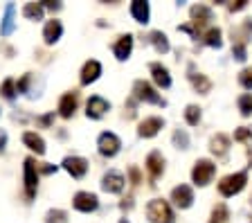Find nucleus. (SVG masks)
I'll return each instance as SVG.
<instances>
[{"mask_svg":"<svg viewBox=\"0 0 252 223\" xmlns=\"http://www.w3.org/2000/svg\"><path fill=\"white\" fill-rule=\"evenodd\" d=\"M147 217L151 223H173V212L167 201L162 198H153L147 205Z\"/></svg>","mask_w":252,"mask_h":223,"instance_id":"1","label":"nucleus"},{"mask_svg":"<svg viewBox=\"0 0 252 223\" xmlns=\"http://www.w3.org/2000/svg\"><path fill=\"white\" fill-rule=\"evenodd\" d=\"M246 183H248L246 171H236V174L225 176V178L219 183V191L223 196H234V194H239V191L246 187Z\"/></svg>","mask_w":252,"mask_h":223,"instance_id":"2","label":"nucleus"},{"mask_svg":"<svg viewBox=\"0 0 252 223\" xmlns=\"http://www.w3.org/2000/svg\"><path fill=\"white\" fill-rule=\"evenodd\" d=\"M133 95H135V99H140V101L156 104V106H164V99L156 93V88H153L151 84H147V81H142V79H137L135 84H133Z\"/></svg>","mask_w":252,"mask_h":223,"instance_id":"3","label":"nucleus"},{"mask_svg":"<svg viewBox=\"0 0 252 223\" xmlns=\"http://www.w3.org/2000/svg\"><path fill=\"white\" fill-rule=\"evenodd\" d=\"M214 171H216V167H214L212 160H196L194 169H191V178H194L196 185L203 187V185H207V183L212 181Z\"/></svg>","mask_w":252,"mask_h":223,"instance_id":"4","label":"nucleus"},{"mask_svg":"<svg viewBox=\"0 0 252 223\" xmlns=\"http://www.w3.org/2000/svg\"><path fill=\"white\" fill-rule=\"evenodd\" d=\"M120 147H122L120 138H117L115 133H110V131L101 133L99 140H97V149H99V154L106 156V158H113V156H117Z\"/></svg>","mask_w":252,"mask_h":223,"instance_id":"5","label":"nucleus"},{"mask_svg":"<svg viewBox=\"0 0 252 223\" xmlns=\"http://www.w3.org/2000/svg\"><path fill=\"white\" fill-rule=\"evenodd\" d=\"M72 205L79 212H94L97 205H99V198L94 196V194H90V191H77L72 198Z\"/></svg>","mask_w":252,"mask_h":223,"instance_id":"6","label":"nucleus"},{"mask_svg":"<svg viewBox=\"0 0 252 223\" xmlns=\"http://www.w3.org/2000/svg\"><path fill=\"white\" fill-rule=\"evenodd\" d=\"M36 185H38V171H36V162L34 158L25 160V196L32 198L36 194Z\"/></svg>","mask_w":252,"mask_h":223,"instance_id":"7","label":"nucleus"},{"mask_svg":"<svg viewBox=\"0 0 252 223\" xmlns=\"http://www.w3.org/2000/svg\"><path fill=\"white\" fill-rule=\"evenodd\" d=\"M63 169L68 171L72 178H84L86 171H88V160L79 158V156H68L63 160Z\"/></svg>","mask_w":252,"mask_h":223,"instance_id":"8","label":"nucleus"},{"mask_svg":"<svg viewBox=\"0 0 252 223\" xmlns=\"http://www.w3.org/2000/svg\"><path fill=\"white\" fill-rule=\"evenodd\" d=\"M106 111H110V104L104 99V97L94 95L88 99V106H86V115L90 117V120H99V117L106 115Z\"/></svg>","mask_w":252,"mask_h":223,"instance_id":"9","label":"nucleus"},{"mask_svg":"<svg viewBox=\"0 0 252 223\" xmlns=\"http://www.w3.org/2000/svg\"><path fill=\"white\" fill-rule=\"evenodd\" d=\"M101 190L110 191V194H120V191L124 190V176H122L120 171H108V174H104V178H101Z\"/></svg>","mask_w":252,"mask_h":223,"instance_id":"10","label":"nucleus"},{"mask_svg":"<svg viewBox=\"0 0 252 223\" xmlns=\"http://www.w3.org/2000/svg\"><path fill=\"white\" fill-rule=\"evenodd\" d=\"M171 201L176 203L178 207H189L191 203H194V191H191V187L189 185H178V187H173L171 191Z\"/></svg>","mask_w":252,"mask_h":223,"instance_id":"11","label":"nucleus"},{"mask_svg":"<svg viewBox=\"0 0 252 223\" xmlns=\"http://www.w3.org/2000/svg\"><path fill=\"white\" fill-rule=\"evenodd\" d=\"M162 127H164V122L160 120V117H147V120H142L140 122L137 133H140V138H153Z\"/></svg>","mask_w":252,"mask_h":223,"instance_id":"12","label":"nucleus"},{"mask_svg":"<svg viewBox=\"0 0 252 223\" xmlns=\"http://www.w3.org/2000/svg\"><path fill=\"white\" fill-rule=\"evenodd\" d=\"M77 104H79V95L77 93H65L59 101V115L61 117H72L74 111H77Z\"/></svg>","mask_w":252,"mask_h":223,"instance_id":"13","label":"nucleus"},{"mask_svg":"<svg viewBox=\"0 0 252 223\" xmlns=\"http://www.w3.org/2000/svg\"><path fill=\"white\" fill-rule=\"evenodd\" d=\"M189 81H191V86H194L196 91L200 93V95H207V93L212 91V81L205 77V74H200V72H196V68H194V64L189 65Z\"/></svg>","mask_w":252,"mask_h":223,"instance_id":"14","label":"nucleus"},{"mask_svg":"<svg viewBox=\"0 0 252 223\" xmlns=\"http://www.w3.org/2000/svg\"><path fill=\"white\" fill-rule=\"evenodd\" d=\"M131 50H133V36L131 34H124V36L117 38V43L113 45V52L120 61H126V59L131 57Z\"/></svg>","mask_w":252,"mask_h":223,"instance_id":"15","label":"nucleus"},{"mask_svg":"<svg viewBox=\"0 0 252 223\" xmlns=\"http://www.w3.org/2000/svg\"><path fill=\"white\" fill-rule=\"evenodd\" d=\"M162 169H164V158L158 154V151H151V154H149V158H147L149 178H151V181H158V176L162 174Z\"/></svg>","mask_w":252,"mask_h":223,"instance_id":"16","label":"nucleus"},{"mask_svg":"<svg viewBox=\"0 0 252 223\" xmlns=\"http://www.w3.org/2000/svg\"><path fill=\"white\" fill-rule=\"evenodd\" d=\"M99 74H101V64L99 61H86V65H84V70H81V84L84 86H88V84H93V81H97L99 79Z\"/></svg>","mask_w":252,"mask_h":223,"instance_id":"17","label":"nucleus"},{"mask_svg":"<svg viewBox=\"0 0 252 223\" xmlns=\"http://www.w3.org/2000/svg\"><path fill=\"white\" fill-rule=\"evenodd\" d=\"M61 34H63V25H61V21H47L45 23V30H43V38H45V43L47 45H54V43L61 38Z\"/></svg>","mask_w":252,"mask_h":223,"instance_id":"18","label":"nucleus"},{"mask_svg":"<svg viewBox=\"0 0 252 223\" xmlns=\"http://www.w3.org/2000/svg\"><path fill=\"white\" fill-rule=\"evenodd\" d=\"M210 21H212V9H210V7H205V5L191 7V23H194L198 30L203 25H207Z\"/></svg>","mask_w":252,"mask_h":223,"instance_id":"19","label":"nucleus"},{"mask_svg":"<svg viewBox=\"0 0 252 223\" xmlns=\"http://www.w3.org/2000/svg\"><path fill=\"white\" fill-rule=\"evenodd\" d=\"M151 74H153V81H156L160 88H169L171 86V77H169V70L164 68L162 64H151Z\"/></svg>","mask_w":252,"mask_h":223,"instance_id":"20","label":"nucleus"},{"mask_svg":"<svg viewBox=\"0 0 252 223\" xmlns=\"http://www.w3.org/2000/svg\"><path fill=\"white\" fill-rule=\"evenodd\" d=\"M23 142H25L27 147L32 149V151H36V156L45 154V142H43V138H41V135H36V133L27 131L25 135H23Z\"/></svg>","mask_w":252,"mask_h":223,"instance_id":"21","label":"nucleus"},{"mask_svg":"<svg viewBox=\"0 0 252 223\" xmlns=\"http://www.w3.org/2000/svg\"><path fill=\"white\" fill-rule=\"evenodd\" d=\"M131 14L137 23L147 25L149 23V2H144V0H135V2L131 5Z\"/></svg>","mask_w":252,"mask_h":223,"instance_id":"22","label":"nucleus"},{"mask_svg":"<svg viewBox=\"0 0 252 223\" xmlns=\"http://www.w3.org/2000/svg\"><path fill=\"white\" fill-rule=\"evenodd\" d=\"M227 149H230V138L223 135V133H216L214 138H212V154H216L219 158L227 154Z\"/></svg>","mask_w":252,"mask_h":223,"instance_id":"23","label":"nucleus"},{"mask_svg":"<svg viewBox=\"0 0 252 223\" xmlns=\"http://www.w3.org/2000/svg\"><path fill=\"white\" fill-rule=\"evenodd\" d=\"M14 11H16V7L9 2V5L5 7V18L0 23V34H2V36H9V34L14 32Z\"/></svg>","mask_w":252,"mask_h":223,"instance_id":"24","label":"nucleus"},{"mask_svg":"<svg viewBox=\"0 0 252 223\" xmlns=\"http://www.w3.org/2000/svg\"><path fill=\"white\" fill-rule=\"evenodd\" d=\"M43 7L41 2H27L25 7H23V16L30 18V21H43Z\"/></svg>","mask_w":252,"mask_h":223,"instance_id":"25","label":"nucleus"},{"mask_svg":"<svg viewBox=\"0 0 252 223\" xmlns=\"http://www.w3.org/2000/svg\"><path fill=\"white\" fill-rule=\"evenodd\" d=\"M149 41L153 43V48H156L160 54H167L169 52V41H167V36H164L162 32H151V34H149Z\"/></svg>","mask_w":252,"mask_h":223,"instance_id":"26","label":"nucleus"},{"mask_svg":"<svg viewBox=\"0 0 252 223\" xmlns=\"http://www.w3.org/2000/svg\"><path fill=\"white\" fill-rule=\"evenodd\" d=\"M227 219H230V212H227L225 203H219V205L214 207V212H212L210 223H227Z\"/></svg>","mask_w":252,"mask_h":223,"instance_id":"27","label":"nucleus"},{"mask_svg":"<svg viewBox=\"0 0 252 223\" xmlns=\"http://www.w3.org/2000/svg\"><path fill=\"white\" fill-rule=\"evenodd\" d=\"M0 93H2V97L5 99H9V101H14V97H16V81L14 79H5L2 81V86H0Z\"/></svg>","mask_w":252,"mask_h":223,"instance_id":"28","label":"nucleus"},{"mask_svg":"<svg viewBox=\"0 0 252 223\" xmlns=\"http://www.w3.org/2000/svg\"><path fill=\"white\" fill-rule=\"evenodd\" d=\"M185 120H187V124L196 127V124L200 122V108L194 106V104H189V106L185 108Z\"/></svg>","mask_w":252,"mask_h":223,"instance_id":"29","label":"nucleus"},{"mask_svg":"<svg viewBox=\"0 0 252 223\" xmlns=\"http://www.w3.org/2000/svg\"><path fill=\"white\" fill-rule=\"evenodd\" d=\"M205 43H207V45H212V48H220V45H223V41H220V30H219V27H212L210 32L205 34Z\"/></svg>","mask_w":252,"mask_h":223,"instance_id":"30","label":"nucleus"},{"mask_svg":"<svg viewBox=\"0 0 252 223\" xmlns=\"http://www.w3.org/2000/svg\"><path fill=\"white\" fill-rule=\"evenodd\" d=\"M45 223H68V214L63 210H50L45 214Z\"/></svg>","mask_w":252,"mask_h":223,"instance_id":"31","label":"nucleus"},{"mask_svg":"<svg viewBox=\"0 0 252 223\" xmlns=\"http://www.w3.org/2000/svg\"><path fill=\"white\" fill-rule=\"evenodd\" d=\"M173 144L178 149H187L189 147V135L183 131V128H176L173 131Z\"/></svg>","mask_w":252,"mask_h":223,"instance_id":"32","label":"nucleus"},{"mask_svg":"<svg viewBox=\"0 0 252 223\" xmlns=\"http://www.w3.org/2000/svg\"><path fill=\"white\" fill-rule=\"evenodd\" d=\"M239 111L243 117L252 115V95H241L239 97Z\"/></svg>","mask_w":252,"mask_h":223,"instance_id":"33","label":"nucleus"},{"mask_svg":"<svg viewBox=\"0 0 252 223\" xmlns=\"http://www.w3.org/2000/svg\"><path fill=\"white\" fill-rule=\"evenodd\" d=\"M232 54H234L236 61H246V43L236 41L234 45H232Z\"/></svg>","mask_w":252,"mask_h":223,"instance_id":"34","label":"nucleus"},{"mask_svg":"<svg viewBox=\"0 0 252 223\" xmlns=\"http://www.w3.org/2000/svg\"><path fill=\"white\" fill-rule=\"evenodd\" d=\"M239 81H241L243 88H248V91H252V65L250 68H246L241 74H239Z\"/></svg>","mask_w":252,"mask_h":223,"instance_id":"35","label":"nucleus"},{"mask_svg":"<svg viewBox=\"0 0 252 223\" xmlns=\"http://www.w3.org/2000/svg\"><path fill=\"white\" fill-rule=\"evenodd\" d=\"M234 140H239V142H246V140H252V128H248V127L239 128V131L234 133Z\"/></svg>","mask_w":252,"mask_h":223,"instance_id":"36","label":"nucleus"},{"mask_svg":"<svg viewBox=\"0 0 252 223\" xmlns=\"http://www.w3.org/2000/svg\"><path fill=\"white\" fill-rule=\"evenodd\" d=\"M41 7H43V9L47 7V9H54V11H57V9H61V2H52V0H43Z\"/></svg>","mask_w":252,"mask_h":223,"instance_id":"37","label":"nucleus"},{"mask_svg":"<svg viewBox=\"0 0 252 223\" xmlns=\"http://www.w3.org/2000/svg\"><path fill=\"white\" fill-rule=\"evenodd\" d=\"M131 181H133V185H137V183L142 181V176H140V171H137V167H131Z\"/></svg>","mask_w":252,"mask_h":223,"instance_id":"38","label":"nucleus"},{"mask_svg":"<svg viewBox=\"0 0 252 223\" xmlns=\"http://www.w3.org/2000/svg\"><path fill=\"white\" fill-rule=\"evenodd\" d=\"M5 147H7V133L0 128V154L5 151Z\"/></svg>","mask_w":252,"mask_h":223,"instance_id":"39","label":"nucleus"},{"mask_svg":"<svg viewBox=\"0 0 252 223\" xmlns=\"http://www.w3.org/2000/svg\"><path fill=\"white\" fill-rule=\"evenodd\" d=\"M243 7H246V0H239V2H232L230 9L232 11H239V9H243Z\"/></svg>","mask_w":252,"mask_h":223,"instance_id":"40","label":"nucleus"},{"mask_svg":"<svg viewBox=\"0 0 252 223\" xmlns=\"http://www.w3.org/2000/svg\"><path fill=\"white\" fill-rule=\"evenodd\" d=\"M52 117H54V115H45V117H41V124H45V127H50V122H52Z\"/></svg>","mask_w":252,"mask_h":223,"instance_id":"41","label":"nucleus"},{"mask_svg":"<svg viewBox=\"0 0 252 223\" xmlns=\"http://www.w3.org/2000/svg\"><path fill=\"white\" fill-rule=\"evenodd\" d=\"M52 171H57V167H52V165H47V167H43V174H52Z\"/></svg>","mask_w":252,"mask_h":223,"instance_id":"42","label":"nucleus"},{"mask_svg":"<svg viewBox=\"0 0 252 223\" xmlns=\"http://www.w3.org/2000/svg\"><path fill=\"white\" fill-rule=\"evenodd\" d=\"M120 223H128V221H126V219H122V221H120Z\"/></svg>","mask_w":252,"mask_h":223,"instance_id":"43","label":"nucleus"}]
</instances>
